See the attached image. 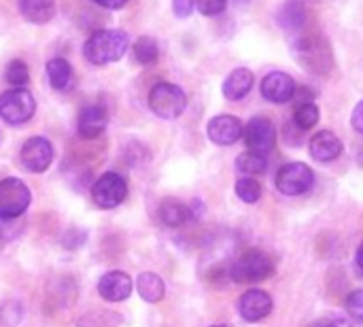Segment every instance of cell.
I'll list each match as a JSON object with an SVG mask.
<instances>
[{
    "mask_svg": "<svg viewBox=\"0 0 363 327\" xmlns=\"http://www.w3.org/2000/svg\"><path fill=\"white\" fill-rule=\"evenodd\" d=\"M130 38L123 30H96L83 45V55L94 66H106L125 55Z\"/></svg>",
    "mask_w": 363,
    "mask_h": 327,
    "instance_id": "1",
    "label": "cell"
},
{
    "mask_svg": "<svg viewBox=\"0 0 363 327\" xmlns=\"http://www.w3.org/2000/svg\"><path fill=\"white\" fill-rule=\"evenodd\" d=\"M294 55L308 72L328 74L332 70V47L321 34H302L296 38Z\"/></svg>",
    "mask_w": 363,
    "mask_h": 327,
    "instance_id": "2",
    "label": "cell"
},
{
    "mask_svg": "<svg viewBox=\"0 0 363 327\" xmlns=\"http://www.w3.org/2000/svg\"><path fill=\"white\" fill-rule=\"evenodd\" d=\"M274 275L272 257L262 249L245 251L232 266L230 277L234 283H262Z\"/></svg>",
    "mask_w": 363,
    "mask_h": 327,
    "instance_id": "3",
    "label": "cell"
},
{
    "mask_svg": "<svg viewBox=\"0 0 363 327\" xmlns=\"http://www.w3.org/2000/svg\"><path fill=\"white\" fill-rule=\"evenodd\" d=\"M187 96L185 92L168 81H162L151 87L149 92V109L160 119H177L185 113Z\"/></svg>",
    "mask_w": 363,
    "mask_h": 327,
    "instance_id": "4",
    "label": "cell"
},
{
    "mask_svg": "<svg viewBox=\"0 0 363 327\" xmlns=\"http://www.w3.org/2000/svg\"><path fill=\"white\" fill-rule=\"evenodd\" d=\"M30 200H32L30 187L21 179L6 177L0 181V219L2 221L21 217L28 211Z\"/></svg>",
    "mask_w": 363,
    "mask_h": 327,
    "instance_id": "5",
    "label": "cell"
},
{
    "mask_svg": "<svg viewBox=\"0 0 363 327\" xmlns=\"http://www.w3.org/2000/svg\"><path fill=\"white\" fill-rule=\"evenodd\" d=\"M34 111H36V100L32 92L23 87H11L0 96V117L11 126L30 121L34 117Z\"/></svg>",
    "mask_w": 363,
    "mask_h": 327,
    "instance_id": "6",
    "label": "cell"
},
{
    "mask_svg": "<svg viewBox=\"0 0 363 327\" xmlns=\"http://www.w3.org/2000/svg\"><path fill=\"white\" fill-rule=\"evenodd\" d=\"M125 198H128V183L117 172H104L91 185V200L98 209L104 211L117 209Z\"/></svg>",
    "mask_w": 363,
    "mask_h": 327,
    "instance_id": "7",
    "label": "cell"
},
{
    "mask_svg": "<svg viewBox=\"0 0 363 327\" xmlns=\"http://www.w3.org/2000/svg\"><path fill=\"white\" fill-rule=\"evenodd\" d=\"M315 185L313 168L302 162H289L277 172V189L283 196H302Z\"/></svg>",
    "mask_w": 363,
    "mask_h": 327,
    "instance_id": "8",
    "label": "cell"
},
{
    "mask_svg": "<svg viewBox=\"0 0 363 327\" xmlns=\"http://www.w3.org/2000/svg\"><path fill=\"white\" fill-rule=\"evenodd\" d=\"M19 162L28 172L40 174L53 162V145L43 136H32L23 143L21 153H19Z\"/></svg>",
    "mask_w": 363,
    "mask_h": 327,
    "instance_id": "9",
    "label": "cell"
},
{
    "mask_svg": "<svg viewBox=\"0 0 363 327\" xmlns=\"http://www.w3.org/2000/svg\"><path fill=\"white\" fill-rule=\"evenodd\" d=\"M245 143L249 151L257 153H270L277 145V126L268 117H253L245 126Z\"/></svg>",
    "mask_w": 363,
    "mask_h": 327,
    "instance_id": "10",
    "label": "cell"
},
{
    "mask_svg": "<svg viewBox=\"0 0 363 327\" xmlns=\"http://www.w3.org/2000/svg\"><path fill=\"white\" fill-rule=\"evenodd\" d=\"M238 313L247 323H259L272 313V298L264 289H249L238 300Z\"/></svg>",
    "mask_w": 363,
    "mask_h": 327,
    "instance_id": "11",
    "label": "cell"
},
{
    "mask_svg": "<svg viewBox=\"0 0 363 327\" xmlns=\"http://www.w3.org/2000/svg\"><path fill=\"white\" fill-rule=\"evenodd\" d=\"M206 134L208 138L219 145V147H228V145H234L242 138L245 134V126L238 117L234 115H217L208 121L206 126Z\"/></svg>",
    "mask_w": 363,
    "mask_h": 327,
    "instance_id": "12",
    "label": "cell"
},
{
    "mask_svg": "<svg viewBox=\"0 0 363 327\" xmlns=\"http://www.w3.org/2000/svg\"><path fill=\"white\" fill-rule=\"evenodd\" d=\"M296 81L291 79V74L287 72H281V70H274V72H268L264 79H262V96L272 102V104H285L289 102L294 96H296Z\"/></svg>",
    "mask_w": 363,
    "mask_h": 327,
    "instance_id": "13",
    "label": "cell"
},
{
    "mask_svg": "<svg viewBox=\"0 0 363 327\" xmlns=\"http://www.w3.org/2000/svg\"><path fill=\"white\" fill-rule=\"evenodd\" d=\"M108 126V111L104 104H87L81 109L79 119H77V130L79 136L85 140L98 138Z\"/></svg>",
    "mask_w": 363,
    "mask_h": 327,
    "instance_id": "14",
    "label": "cell"
},
{
    "mask_svg": "<svg viewBox=\"0 0 363 327\" xmlns=\"http://www.w3.org/2000/svg\"><path fill=\"white\" fill-rule=\"evenodd\" d=\"M132 279L125 272L113 270L100 277L98 281V294L106 302H123L132 296Z\"/></svg>",
    "mask_w": 363,
    "mask_h": 327,
    "instance_id": "15",
    "label": "cell"
},
{
    "mask_svg": "<svg viewBox=\"0 0 363 327\" xmlns=\"http://www.w3.org/2000/svg\"><path fill=\"white\" fill-rule=\"evenodd\" d=\"M308 147H311V149H308V151H311V157L317 160V162H321V164L334 162V160H338L340 153H342V140H340L334 132H330V130L317 132V134L313 136V140H311Z\"/></svg>",
    "mask_w": 363,
    "mask_h": 327,
    "instance_id": "16",
    "label": "cell"
},
{
    "mask_svg": "<svg viewBox=\"0 0 363 327\" xmlns=\"http://www.w3.org/2000/svg\"><path fill=\"white\" fill-rule=\"evenodd\" d=\"M253 81H255V77H253V72L249 68H234L223 81V87H221L223 96L228 100H232V102H238V100L249 96L251 87H253Z\"/></svg>",
    "mask_w": 363,
    "mask_h": 327,
    "instance_id": "17",
    "label": "cell"
},
{
    "mask_svg": "<svg viewBox=\"0 0 363 327\" xmlns=\"http://www.w3.org/2000/svg\"><path fill=\"white\" fill-rule=\"evenodd\" d=\"M47 70V81L53 89L57 92H68L74 85V72L72 66L66 57H53L45 66Z\"/></svg>",
    "mask_w": 363,
    "mask_h": 327,
    "instance_id": "18",
    "label": "cell"
},
{
    "mask_svg": "<svg viewBox=\"0 0 363 327\" xmlns=\"http://www.w3.org/2000/svg\"><path fill=\"white\" fill-rule=\"evenodd\" d=\"M17 6L30 23H47L55 15V0H17Z\"/></svg>",
    "mask_w": 363,
    "mask_h": 327,
    "instance_id": "19",
    "label": "cell"
},
{
    "mask_svg": "<svg viewBox=\"0 0 363 327\" xmlns=\"http://www.w3.org/2000/svg\"><path fill=\"white\" fill-rule=\"evenodd\" d=\"M160 219L164 226L168 228H183L187 221H191L194 213L187 204L179 202V200H164L160 204V211H157Z\"/></svg>",
    "mask_w": 363,
    "mask_h": 327,
    "instance_id": "20",
    "label": "cell"
},
{
    "mask_svg": "<svg viewBox=\"0 0 363 327\" xmlns=\"http://www.w3.org/2000/svg\"><path fill=\"white\" fill-rule=\"evenodd\" d=\"M136 289H138V296L145 302H149V304H157L166 296V285H164L162 277H157L155 272H143V275H138Z\"/></svg>",
    "mask_w": 363,
    "mask_h": 327,
    "instance_id": "21",
    "label": "cell"
},
{
    "mask_svg": "<svg viewBox=\"0 0 363 327\" xmlns=\"http://www.w3.org/2000/svg\"><path fill=\"white\" fill-rule=\"evenodd\" d=\"M279 23L285 28V30H302L306 26V9L300 4V2H287L279 15H277Z\"/></svg>",
    "mask_w": 363,
    "mask_h": 327,
    "instance_id": "22",
    "label": "cell"
},
{
    "mask_svg": "<svg viewBox=\"0 0 363 327\" xmlns=\"http://www.w3.org/2000/svg\"><path fill=\"white\" fill-rule=\"evenodd\" d=\"M160 57V45L153 36H140L134 43V60L143 66L155 64Z\"/></svg>",
    "mask_w": 363,
    "mask_h": 327,
    "instance_id": "23",
    "label": "cell"
},
{
    "mask_svg": "<svg viewBox=\"0 0 363 327\" xmlns=\"http://www.w3.org/2000/svg\"><path fill=\"white\" fill-rule=\"evenodd\" d=\"M236 168L247 174V177H253V174H262L266 172L268 168V162H266V155L264 153H257V151H245L236 157Z\"/></svg>",
    "mask_w": 363,
    "mask_h": 327,
    "instance_id": "24",
    "label": "cell"
},
{
    "mask_svg": "<svg viewBox=\"0 0 363 327\" xmlns=\"http://www.w3.org/2000/svg\"><path fill=\"white\" fill-rule=\"evenodd\" d=\"M319 106L315 102H300L294 111V123L304 132V130H313L319 123Z\"/></svg>",
    "mask_w": 363,
    "mask_h": 327,
    "instance_id": "25",
    "label": "cell"
},
{
    "mask_svg": "<svg viewBox=\"0 0 363 327\" xmlns=\"http://www.w3.org/2000/svg\"><path fill=\"white\" fill-rule=\"evenodd\" d=\"M236 196L247 202V204H255L262 198V185L253 179V177H242L236 181Z\"/></svg>",
    "mask_w": 363,
    "mask_h": 327,
    "instance_id": "26",
    "label": "cell"
},
{
    "mask_svg": "<svg viewBox=\"0 0 363 327\" xmlns=\"http://www.w3.org/2000/svg\"><path fill=\"white\" fill-rule=\"evenodd\" d=\"M4 81L11 87H23L30 81V70H28L26 62H21V60L9 62V66L4 68Z\"/></svg>",
    "mask_w": 363,
    "mask_h": 327,
    "instance_id": "27",
    "label": "cell"
},
{
    "mask_svg": "<svg viewBox=\"0 0 363 327\" xmlns=\"http://www.w3.org/2000/svg\"><path fill=\"white\" fill-rule=\"evenodd\" d=\"M23 319V306L17 300H6L0 306V326L17 327Z\"/></svg>",
    "mask_w": 363,
    "mask_h": 327,
    "instance_id": "28",
    "label": "cell"
},
{
    "mask_svg": "<svg viewBox=\"0 0 363 327\" xmlns=\"http://www.w3.org/2000/svg\"><path fill=\"white\" fill-rule=\"evenodd\" d=\"M345 309H347V313H349L355 321L363 323V289H355V292H351V294L347 296Z\"/></svg>",
    "mask_w": 363,
    "mask_h": 327,
    "instance_id": "29",
    "label": "cell"
},
{
    "mask_svg": "<svg viewBox=\"0 0 363 327\" xmlns=\"http://www.w3.org/2000/svg\"><path fill=\"white\" fill-rule=\"evenodd\" d=\"M196 2V9L206 15V17H217L225 11V4L228 0H194Z\"/></svg>",
    "mask_w": 363,
    "mask_h": 327,
    "instance_id": "30",
    "label": "cell"
},
{
    "mask_svg": "<svg viewBox=\"0 0 363 327\" xmlns=\"http://www.w3.org/2000/svg\"><path fill=\"white\" fill-rule=\"evenodd\" d=\"M85 240H87V232H85V230H77V228H72V230H68V232L64 234L62 245H64L68 251H77Z\"/></svg>",
    "mask_w": 363,
    "mask_h": 327,
    "instance_id": "31",
    "label": "cell"
},
{
    "mask_svg": "<svg viewBox=\"0 0 363 327\" xmlns=\"http://www.w3.org/2000/svg\"><path fill=\"white\" fill-rule=\"evenodd\" d=\"M194 9H196V2L194 0H172V11L181 19L189 17L194 13Z\"/></svg>",
    "mask_w": 363,
    "mask_h": 327,
    "instance_id": "32",
    "label": "cell"
},
{
    "mask_svg": "<svg viewBox=\"0 0 363 327\" xmlns=\"http://www.w3.org/2000/svg\"><path fill=\"white\" fill-rule=\"evenodd\" d=\"M351 126H353V130H355V132L363 134V100L357 104V106H355V111H353Z\"/></svg>",
    "mask_w": 363,
    "mask_h": 327,
    "instance_id": "33",
    "label": "cell"
},
{
    "mask_svg": "<svg viewBox=\"0 0 363 327\" xmlns=\"http://www.w3.org/2000/svg\"><path fill=\"white\" fill-rule=\"evenodd\" d=\"M315 327H355L349 319H342V317H332V319H323L319 321Z\"/></svg>",
    "mask_w": 363,
    "mask_h": 327,
    "instance_id": "34",
    "label": "cell"
},
{
    "mask_svg": "<svg viewBox=\"0 0 363 327\" xmlns=\"http://www.w3.org/2000/svg\"><path fill=\"white\" fill-rule=\"evenodd\" d=\"M94 2L104 6V9H121L128 0H94Z\"/></svg>",
    "mask_w": 363,
    "mask_h": 327,
    "instance_id": "35",
    "label": "cell"
},
{
    "mask_svg": "<svg viewBox=\"0 0 363 327\" xmlns=\"http://www.w3.org/2000/svg\"><path fill=\"white\" fill-rule=\"evenodd\" d=\"M357 266L363 270V243L359 245V249H357Z\"/></svg>",
    "mask_w": 363,
    "mask_h": 327,
    "instance_id": "36",
    "label": "cell"
},
{
    "mask_svg": "<svg viewBox=\"0 0 363 327\" xmlns=\"http://www.w3.org/2000/svg\"><path fill=\"white\" fill-rule=\"evenodd\" d=\"M234 2H236V4H247L249 0H234Z\"/></svg>",
    "mask_w": 363,
    "mask_h": 327,
    "instance_id": "37",
    "label": "cell"
},
{
    "mask_svg": "<svg viewBox=\"0 0 363 327\" xmlns=\"http://www.w3.org/2000/svg\"><path fill=\"white\" fill-rule=\"evenodd\" d=\"M213 327H225V326H213Z\"/></svg>",
    "mask_w": 363,
    "mask_h": 327,
    "instance_id": "38",
    "label": "cell"
}]
</instances>
